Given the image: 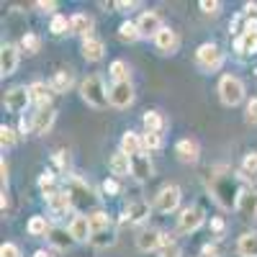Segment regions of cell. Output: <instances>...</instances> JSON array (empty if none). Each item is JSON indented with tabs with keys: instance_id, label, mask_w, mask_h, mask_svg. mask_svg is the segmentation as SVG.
<instances>
[{
	"instance_id": "5b68a950",
	"label": "cell",
	"mask_w": 257,
	"mask_h": 257,
	"mask_svg": "<svg viewBox=\"0 0 257 257\" xmlns=\"http://www.w3.org/2000/svg\"><path fill=\"white\" fill-rule=\"evenodd\" d=\"M196 59H198V64H201L206 72H213V70H219V67H221L224 52H221L216 44H201L198 52H196Z\"/></svg>"
},
{
	"instance_id": "277c9868",
	"label": "cell",
	"mask_w": 257,
	"mask_h": 257,
	"mask_svg": "<svg viewBox=\"0 0 257 257\" xmlns=\"http://www.w3.org/2000/svg\"><path fill=\"white\" fill-rule=\"evenodd\" d=\"M219 95L226 105H239L242 98H244V85L242 80L237 77H231V75H224L221 82H219Z\"/></svg>"
},
{
	"instance_id": "83f0119b",
	"label": "cell",
	"mask_w": 257,
	"mask_h": 257,
	"mask_svg": "<svg viewBox=\"0 0 257 257\" xmlns=\"http://www.w3.org/2000/svg\"><path fill=\"white\" fill-rule=\"evenodd\" d=\"M239 54H254L257 52V34H242L237 41H234Z\"/></svg>"
},
{
	"instance_id": "d590c367",
	"label": "cell",
	"mask_w": 257,
	"mask_h": 257,
	"mask_svg": "<svg viewBox=\"0 0 257 257\" xmlns=\"http://www.w3.org/2000/svg\"><path fill=\"white\" fill-rule=\"evenodd\" d=\"M90 226H93V231L108 229V226H111V219H108V213H103V211H95V213H90Z\"/></svg>"
},
{
	"instance_id": "7402d4cb",
	"label": "cell",
	"mask_w": 257,
	"mask_h": 257,
	"mask_svg": "<svg viewBox=\"0 0 257 257\" xmlns=\"http://www.w3.org/2000/svg\"><path fill=\"white\" fill-rule=\"evenodd\" d=\"M147 216H149V203H144V201H134V203H128V208H126V216H123V221L139 224V221H144Z\"/></svg>"
},
{
	"instance_id": "9c48e42d",
	"label": "cell",
	"mask_w": 257,
	"mask_h": 257,
	"mask_svg": "<svg viewBox=\"0 0 257 257\" xmlns=\"http://www.w3.org/2000/svg\"><path fill=\"white\" fill-rule=\"evenodd\" d=\"M175 155H178V160L185 162V165L198 162V157H201L198 142H196V139H180V142L175 144Z\"/></svg>"
},
{
	"instance_id": "2e32d148",
	"label": "cell",
	"mask_w": 257,
	"mask_h": 257,
	"mask_svg": "<svg viewBox=\"0 0 257 257\" xmlns=\"http://www.w3.org/2000/svg\"><path fill=\"white\" fill-rule=\"evenodd\" d=\"M54 108H52V105H47V108H39V113L34 116V132L36 134H47L49 132V128H52V123H54Z\"/></svg>"
},
{
	"instance_id": "3957f363",
	"label": "cell",
	"mask_w": 257,
	"mask_h": 257,
	"mask_svg": "<svg viewBox=\"0 0 257 257\" xmlns=\"http://www.w3.org/2000/svg\"><path fill=\"white\" fill-rule=\"evenodd\" d=\"M67 196H70L72 206H75V208H80V211L90 208V206L95 203L93 190H90L88 185H85L80 178H70V180H67Z\"/></svg>"
},
{
	"instance_id": "c3c4849f",
	"label": "cell",
	"mask_w": 257,
	"mask_h": 257,
	"mask_svg": "<svg viewBox=\"0 0 257 257\" xmlns=\"http://www.w3.org/2000/svg\"><path fill=\"white\" fill-rule=\"evenodd\" d=\"M41 11H47V13H52L54 8H57V3H52V0H39V3H36Z\"/></svg>"
},
{
	"instance_id": "484cf974",
	"label": "cell",
	"mask_w": 257,
	"mask_h": 257,
	"mask_svg": "<svg viewBox=\"0 0 257 257\" xmlns=\"http://www.w3.org/2000/svg\"><path fill=\"white\" fill-rule=\"evenodd\" d=\"M132 173H134L139 180H144V178L152 175V162H149V157H144V155L132 157Z\"/></svg>"
},
{
	"instance_id": "4316f807",
	"label": "cell",
	"mask_w": 257,
	"mask_h": 257,
	"mask_svg": "<svg viewBox=\"0 0 257 257\" xmlns=\"http://www.w3.org/2000/svg\"><path fill=\"white\" fill-rule=\"evenodd\" d=\"M128 170H132V157L128 155L118 152V155L111 157V173L113 175H128Z\"/></svg>"
},
{
	"instance_id": "e575fe53",
	"label": "cell",
	"mask_w": 257,
	"mask_h": 257,
	"mask_svg": "<svg viewBox=\"0 0 257 257\" xmlns=\"http://www.w3.org/2000/svg\"><path fill=\"white\" fill-rule=\"evenodd\" d=\"M39 47H41V39L36 34H26L24 39H21V49H24L26 54H36Z\"/></svg>"
},
{
	"instance_id": "11a10c76",
	"label": "cell",
	"mask_w": 257,
	"mask_h": 257,
	"mask_svg": "<svg viewBox=\"0 0 257 257\" xmlns=\"http://www.w3.org/2000/svg\"><path fill=\"white\" fill-rule=\"evenodd\" d=\"M34 257H52V254H49V252H47V249H39V252H36V254H34Z\"/></svg>"
},
{
	"instance_id": "836d02e7",
	"label": "cell",
	"mask_w": 257,
	"mask_h": 257,
	"mask_svg": "<svg viewBox=\"0 0 257 257\" xmlns=\"http://www.w3.org/2000/svg\"><path fill=\"white\" fill-rule=\"evenodd\" d=\"M244 178L257 183V152H249L244 157Z\"/></svg>"
},
{
	"instance_id": "ffe728a7",
	"label": "cell",
	"mask_w": 257,
	"mask_h": 257,
	"mask_svg": "<svg viewBox=\"0 0 257 257\" xmlns=\"http://www.w3.org/2000/svg\"><path fill=\"white\" fill-rule=\"evenodd\" d=\"M237 252L239 257H257V231H247L237 242Z\"/></svg>"
},
{
	"instance_id": "7bdbcfd3",
	"label": "cell",
	"mask_w": 257,
	"mask_h": 257,
	"mask_svg": "<svg viewBox=\"0 0 257 257\" xmlns=\"http://www.w3.org/2000/svg\"><path fill=\"white\" fill-rule=\"evenodd\" d=\"M0 257H21V252H18V247H16V244L6 242L3 247H0Z\"/></svg>"
},
{
	"instance_id": "74e56055",
	"label": "cell",
	"mask_w": 257,
	"mask_h": 257,
	"mask_svg": "<svg viewBox=\"0 0 257 257\" xmlns=\"http://www.w3.org/2000/svg\"><path fill=\"white\" fill-rule=\"evenodd\" d=\"M160 257H180V247L173 242L165 234V244H162V249H160Z\"/></svg>"
},
{
	"instance_id": "7c38bea8",
	"label": "cell",
	"mask_w": 257,
	"mask_h": 257,
	"mask_svg": "<svg viewBox=\"0 0 257 257\" xmlns=\"http://www.w3.org/2000/svg\"><path fill=\"white\" fill-rule=\"evenodd\" d=\"M139 34L142 36H157L165 26H162V18L155 13V11H147V13H142V18H139Z\"/></svg>"
},
{
	"instance_id": "ac0fdd59",
	"label": "cell",
	"mask_w": 257,
	"mask_h": 257,
	"mask_svg": "<svg viewBox=\"0 0 257 257\" xmlns=\"http://www.w3.org/2000/svg\"><path fill=\"white\" fill-rule=\"evenodd\" d=\"M70 31L77 34V36H85V39H90V31H93V18L90 16H85V13H75L70 18Z\"/></svg>"
},
{
	"instance_id": "ab89813d",
	"label": "cell",
	"mask_w": 257,
	"mask_h": 257,
	"mask_svg": "<svg viewBox=\"0 0 257 257\" xmlns=\"http://www.w3.org/2000/svg\"><path fill=\"white\" fill-rule=\"evenodd\" d=\"M142 139H144V149H160L162 147V137L157 132H147Z\"/></svg>"
},
{
	"instance_id": "60d3db41",
	"label": "cell",
	"mask_w": 257,
	"mask_h": 257,
	"mask_svg": "<svg viewBox=\"0 0 257 257\" xmlns=\"http://www.w3.org/2000/svg\"><path fill=\"white\" fill-rule=\"evenodd\" d=\"M13 142H16V132H13V128L11 126H0V144H3V147H13Z\"/></svg>"
},
{
	"instance_id": "ba28073f",
	"label": "cell",
	"mask_w": 257,
	"mask_h": 257,
	"mask_svg": "<svg viewBox=\"0 0 257 257\" xmlns=\"http://www.w3.org/2000/svg\"><path fill=\"white\" fill-rule=\"evenodd\" d=\"M31 103V93L29 88H13L6 93V108L11 113H21V111H26V105Z\"/></svg>"
},
{
	"instance_id": "44dd1931",
	"label": "cell",
	"mask_w": 257,
	"mask_h": 257,
	"mask_svg": "<svg viewBox=\"0 0 257 257\" xmlns=\"http://www.w3.org/2000/svg\"><path fill=\"white\" fill-rule=\"evenodd\" d=\"M47 203H49V208H52L54 213H64L67 208H72V201H70V196H67V190H64V193H57V190L47 193Z\"/></svg>"
},
{
	"instance_id": "f907efd6",
	"label": "cell",
	"mask_w": 257,
	"mask_h": 257,
	"mask_svg": "<svg viewBox=\"0 0 257 257\" xmlns=\"http://www.w3.org/2000/svg\"><path fill=\"white\" fill-rule=\"evenodd\" d=\"M116 8H118V11H132V8H137V3H126V0H118Z\"/></svg>"
},
{
	"instance_id": "ee69618b",
	"label": "cell",
	"mask_w": 257,
	"mask_h": 257,
	"mask_svg": "<svg viewBox=\"0 0 257 257\" xmlns=\"http://www.w3.org/2000/svg\"><path fill=\"white\" fill-rule=\"evenodd\" d=\"M247 123H257V98L247 103Z\"/></svg>"
},
{
	"instance_id": "6da1fadb",
	"label": "cell",
	"mask_w": 257,
	"mask_h": 257,
	"mask_svg": "<svg viewBox=\"0 0 257 257\" xmlns=\"http://www.w3.org/2000/svg\"><path fill=\"white\" fill-rule=\"evenodd\" d=\"M80 95L82 100L93 105V108H105V105L111 103V93H105V85L98 75H90V77H85L82 85H80Z\"/></svg>"
},
{
	"instance_id": "7a4b0ae2",
	"label": "cell",
	"mask_w": 257,
	"mask_h": 257,
	"mask_svg": "<svg viewBox=\"0 0 257 257\" xmlns=\"http://www.w3.org/2000/svg\"><path fill=\"white\" fill-rule=\"evenodd\" d=\"M211 190L216 201L224 206V208H237V201L242 196L239 185L234 183V178H224V175H213L211 178Z\"/></svg>"
},
{
	"instance_id": "7dc6e473",
	"label": "cell",
	"mask_w": 257,
	"mask_h": 257,
	"mask_svg": "<svg viewBox=\"0 0 257 257\" xmlns=\"http://www.w3.org/2000/svg\"><path fill=\"white\" fill-rule=\"evenodd\" d=\"M103 190L111 193V196H116V193H118V183H116V180H105V183H103Z\"/></svg>"
},
{
	"instance_id": "603a6c76",
	"label": "cell",
	"mask_w": 257,
	"mask_h": 257,
	"mask_svg": "<svg viewBox=\"0 0 257 257\" xmlns=\"http://www.w3.org/2000/svg\"><path fill=\"white\" fill-rule=\"evenodd\" d=\"M155 44H157V49H162V52H175V49H178V34H175L173 29H162V31L155 36Z\"/></svg>"
},
{
	"instance_id": "4fadbf2b",
	"label": "cell",
	"mask_w": 257,
	"mask_h": 257,
	"mask_svg": "<svg viewBox=\"0 0 257 257\" xmlns=\"http://www.w3.org/2000/svg\"><path fill=\"white\" fill-rule=\"evenodd\" d=\"M70 234H72V239L75 242H85V239H90L93 237V226H90V216H75L70 221Z\"/></svg>"
},
{
	"instance_id": "db71d44e",
	"label": "cell",
	"mask_w": 257,
	"mask_h": 257,
	"mask_svg": "<svg viewBox=\"0 0 257 257\" xmlns=\"http://www.w3.org/2000/svg\"><path fill=\"white\" fill-rule=\"evenodd\" d=\"M247 13L254 16V13H257V3H247Z\"/></svg>"
},
{
	"instance_id": "f6af8a7d",
	"label": "cell",
	"mask_w": 257,
	"mask_h": 257,
	"mask_svg": "<svg viewBox=\"0 0 257 257\" xmlns=\"http://www.w3.org/2000/svg\"><path fill=\"white\" fill-rule=\"evenodd\" d=\"M201 8H203L206 13H219L221 3H216V0H201Z\"/></svg>"
},
{
	"instance_id": "52a82bcc",
	"label": "cell",
	"mask_w": 257,
	"mask_h": 257,
	"mask_svg": "<svg viewBox=\"0 0 257 257\" xmlns=\"http://www.w3.org/2000/svg\"><path fill=\"white\" fill-rule=\"evenodd\" d=\"M201 224H203V208L201 206H188L178 219V231H185V234L196 231Z\"/></svg>"
},
{
	"instance_id": "d6986e66",
	"label": "cell",
	"mask_w": 257,
	"mask_h": 257,
	"mask_svg": "<svg viewBox=\"0 0 257 257\" xmlns=\"http://www.w3.org/2000/svg\"><path fill=\"white\" fill-rule=\"evenodd\" d=\"M142 149H144V139L139 134H134V132H126L123 134V139H121V152L123 155L137 157V155H142Z\"/></svg>"
},
{
	"instance_id": "f35d334b",
	"label": "cell",
	"mask_w": 257,
	"mask_h": 257,
	"mask_svg": "<svg viewBox=\"0 0 257 257\" xmlns=\"http://www.w3.org/2000/svg\"><path fill=\"white\" fill-rule=\"evenodd\" d=\"M67 29H70V21L64 18V16H54V18H52V26H49V31H52V34H57V36H59V34H64Z\"/></svg>"
},
{
	"instance_id": "f546056e",
	"label": "cell",
	"mask_w": 257,
	"mask_h": 257,
	"mask_svg": "<svg viewBox=\"0 0 257 257\" xmlns=\"http://www.w3.org/2000/svg\"><path fill=\"white\" fill-rule=\"evenodd\" d=\"M90 242L95 244V247H111L113 242H116V234H113V229L108 226V229H100V231H93V237H90Z\"/></svg>"
},
{
	"instance_id": "1f68e13d",
	"label": "cell",
	"mask_w": 257,
	"mask_h": 257,
	"mask_svg": "<svg viewBox=\"0 0 257 257\" xmlns=\"http://www.w3.org/2000/svg\"><path fill=\"white\" fill-rule=\"evenodd\" d=\"M118 36H121L123 41H137L142 34H139V26H137V24H132V21H123L121 29H118Z\"/></svg>"
},
{
	"instance_id": "8d00e7d4",
	"label": "cell",
	"mask_w": 257,
	"mask_h": 257,
	"mask_svg": "<svg viewBox=\"0 0 257 257\" xmlns=\"http://www.w3.org/2000/svg\"><path fill=\"white\" fill-rule=\"evenodd\" d=\"M111 77H113L116 82H126V80H128V67H126V62L116 59V62L111 64Z\"/></svg>"
},
{
	"instance_id": "bcb514c9",
	"label": "cell",
	"mask_w": 257,
	"mask_h": 257,
	"mask_svg": "<svg viewBox=\"0 0 257 257\" xmlns=\"http://www.w3.org/2000/svg\"><path fill=\"white\" fill-rule=\"evenodd\" d=\"M201 254H203V257H219V247H216V244H206V247L201 249Z\"/></svg>"
},
{
	"instance_id": "816d5d0a",
	"label": "cell",
	"mask_w": 257,
	"mask_h": 257,
	"mask_svg": "<svg viewBox=\"0 0 257 257\" xmlns=\"http://www.w3.org/2000/svg\"><path fill=\"white\" fill-rule=\"evenodd\" d=\"M211 229H213V231H221V229H224V221H221V219H213V221H211Z\"/></svg>"
},
{
	"instance_id": "f5cc1de1",
	"label": "cell",
	"mask_w": 257,
	"mask_h": 257,
	"mask_svg": "<svg viewBox=\"0 0 257 257\" xmlns=\"http://www.w3.org/2000/svg\"><path fill=\"white\" fill-rule=\"evenodd\" d=\"M0 173H3V183H6L8 180V165H6V160L0 162Z\"/></svg>"
},
{
	"instance_id": "8992f818",
	"label": "cell",
	"mask_w": 257,
	"mask_h": 257,
	"mask_svg": "<svg viewBox=\"0 0 257 257\" xmlns=\"http://www.w3.org/2000/svg\"><path fill=\"white\" fill-rule=\"evenodd\" d=\"M178 206H180V188L178 185H165L155 198V208L160 213H173Z\"/></svg>"
},
{
	"instance_id": "cb8c5ba5",
	"label": "cell",
	"mask_w": 257,
	"mask_h": 257,
	"mask_svg": "<svg viewBox=\"0 0 257 257\" xmlns=\"http://www.w3.org/2000/svg\"><path fill=\"white\" fill-rule=\"evenodd\" d=\"M49 242L57 247V249H70L75 244L70 229H49Z\"/></svg>"
},
{
	"instance_id": "8fae6325",
	"label": "cell",
	"mask_w": 257,
	"mask_h": 257,
	"mask_svg": "<svg viewBox=\"0 0 257 257\" xmlns=\"http://www.w3.org/2000/svg\"><path fill=\"white\" fill-rule=\"evenodd\" d=\"M162 244H165V234L157 231V229H147V231H142L139 237H137V247H139L142 252L162 249Z\"/></svg>"
},
{
	"instance_id": "9a60e30c",
	"label": "cell",
	"mask_w": 257,
	"mask_h": 257,
	"mask_svg": "<svg viewBox=\"0 0 257 257\" xmlns=\"http://www.w3.org/2000/svg\"><path fill=\"white\" fill-rule=\"evenodd\" d=\"M16 67H18V49L6 44L3 49H0V75L8 77V75L16 72Z\"/></svg>"
},
{
	"instance_id": "f1b7e54d",
	"label": "cell",
	"mask_w": 257,
	"mask_h": 257,
	"mask_svg": "<svg viewBox=\"0 0 257 257\" xmlns=\"http://www.w3.org/2000/svg\"><path fill=\"white\" fill-rule=\"evenodd\" d=\"M49 88L54 90V93H67L70 88H72V75L70 72H57L54 77H52V82H49Z\"/></svg>"
},
{
	"instance_id": "681fc988",
	"label": "cell",
	"mask_w": 257,
	"mask_h": 257,
	"mask_svg": "<svg viewBox=\"0 0 257 257\" xmlns=\"http://www.w3.org/2000/svg\"><path fill=\"white\" fill-rule=\"evenodd\" d=\"M244 34H257V18H247V24H244Z\"/></svg>"
},
{
	"instance_id": "d4e9b609",
	"label": "cell",
	"mask_w": 257,
	"mask_h": 257,
	"mask_svg": "<svg viewBox=\"0 0 257 257\" xmlns=\"http://www.w3.org/2000/svg\"><path fill=\"white\" fill-rule=\"evenodd\" d=\"M29 93H31V100H36L41 108H47V105H49V98H52V88H49V85L34 82L31 88H29Z\"/></svg>"
},
{
	"instance_id": "30bf717a",
	"label": "cell",
	"mask_w": 257,
	"mask_h": 257,
	"mask_svg": "<svg viewBox=\"0 0 257 257\" xmlns=\"http://www.w3.org/2000/svg\"><path fill=\"white\" fill-rule=\"evenodd\" d=\"M134 100V90H132V82H116L111 88V105L116 108H126V105H132Z\"/></svg>"
},
{
	"instance_id": "4dcf8cb0",
	"label": "cell",
	"mask_w": 257,
	"mask_h": 257,
	"mask_svg": "<svg viewBox=\"0 0 257 257\" xmlns=\"http://www.w3.org/2000/svg\"><path fill=\"white\" fill-rule=\"evenodd\" d=\"M47 231H49V224H47L44 216H31V221H29V234L31 237H44Z\"/></svg>"
},
{
	"instance_id": "e0dca14e",
	"label": "cell",
	"mask_w": 257,
	"mask_h": 257,
	"mask_svg": "<svg viewBox=\"0 0 257 257\" xmlns=\"http://www.w3.org/2000/svg\"><path fill=\"white\" fill-rule=\"evenodd\" d=\"M103 54H105V47L100 39H95V36L82 39V57L88 62H98V59H103Z\"/></svg>"
},
{
	"instance_id": "5bb4252c",
	"label": "cell",
	"mask_w": 257,
	"mask_h": 257,
	"mask_svg": "<svg viewBox=\"0 0 257 257\" xmlns=\"http://www.w3.org/2000/svg\"><path fill=\"white\" fill-rule=\"evenodd\" d=\"M237 211L242 213V219H257V190H242Z\"/></svg>"
},
{
	"instance_id": "b9f144b4",
	"label": "cell",
	"mask_w": 257,
	"mask_h": 257,
	"mask_svg": "<svg viewBox=\"0 0 257 257\" xmlns=\"http://www.w3.org/2000/svg\"><path fill=\"white\" fill-rule=\"evenodd\" d=\"M52 185H54V175H52V173H44V175L39 178V188L44 190V193H52V190H49Z\"/></svg>"
},
{
	"instance_id": "d6a6232c",
	"label": "cell",
	"mask_w": 257,
	"mask_h": 257,
	"mask_svg": "<svg viewBox=\"0 0 257 257\" xmlns=\"http://www.w3.org/2000/svg\"><path fill=\"white\" fill-rule=\"evenodd\" d=\"M144 126H147V132H157L160 134V128L165 126V121H162V116L157 111H147L144 113Z\"/></svg>"
}]
</instances>
